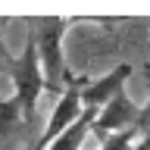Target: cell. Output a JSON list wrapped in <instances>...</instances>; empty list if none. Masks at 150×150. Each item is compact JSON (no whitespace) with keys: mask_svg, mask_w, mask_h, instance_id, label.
Masks as SVG:
<instances>
[{"mask_svg":"<svg viewBox=\"0 0 150 150\" xmlns=\"http://www.w3.org/2000/svg\"><path fill=\"white\" fill-rule=\"evenodd\" d=\"M66 19H44L35 31V44H38V59H41V69H44V84L47 91L63 97L66 88L75 81L72 75H66V63H63V50H59V41L66 35Z\"/></svg>","mask_w":150,"mask_h":150,"instance_id":"6da1fadb","label":"cell"},{"mask_svg":"<svg viewBox=\"0 0 150 150\" xmlns=\"http://www.w3.org/2000/svg\"><path fill=\"white\" fill-rule=\"evenodd\" d=\"M9 75H13V84H16V97L19 106H22V116H25V128L35 122V110H38V97L47 91L44 84V69H41V59H38V44L35 35L25 41V50L13 59L9 66Z\"/></svg>","mask_w":150,"mask_h":150,"instance_id":"7a4b0ae2","label":"cell"},{"mask_svg":"<svg viewBox=\"0 0 150 150\" xmlns=\"http://www.w3.org/2000/svg\"><path fill=\"white\" fill-rule=\"evenodd\" d=\"M84 88H88V81H84V78H75V81L66 88V94L56 100L53 112H50V119H47L44 134L35 141V147H31V150H47L66 128H69V125H75V122H78V116L84 112V103H81V91H84Z\"/></svg>","mask_w":150,"mask_h":150,"instance_id":"3957f363","label":"cell"},{"mask_svg":"<svg viewBox=\"0 0 150 150\" xmlns=\"http://www.w3.org/2000/svg\"><path fill=\"white\" fill-rule=\"evenodd\" d=\"M138 116H141V106H138L134 100H128V97H125V91H122L119 97H112V100L106 103L100 112H97V119H94L91 131H94L100 141H110L112 134H119V131L134 128Z\"/></svg>","mask_w":150,"mask_h":150,"instance_id":"277c9868","label":"cell"},{"mask_svg":"<svg viewBox=\"0 0 150 150\" xmlns=\"http://www.w3.org/2000/svg\"><path fill=\"white\" fill-rule=\"evenodd\" d=\"M131 78V66L119 63L110 75H100L97 81H88V88L81 91V103L84 106H94V110H103L112 97H119L125 91V81Z\"/></svg>","mask_w":150,"mask_h":150,"instance_id":"5b68a950","label":"cell"},{"mask_svg":"<svg viewBox=\"0 0 150 150\" xmlns=\"http://www.w3.org/2000/svg\"><path fill=\"white\" fill-rule=\"evenodd\" d=\"M97 112H100V110L84 106V112L78 116V122H75V125H69V128H66L63 134L50 144V150H81V141H84V134L91 131L94 119H97Z\"/></svg>","mask_w":150,"mask_h":150,"instance_id":"8992f818","label":"cell"},{"mask_svg":"<svg viewBox=\"0 0 150 150\" xmlns=\"http://www.w3.org/2000/svg\"><path fill=\"white\" fill-rule=\"evenodd\" d=\"M22 122H25V116H22V106H19L16 97L0 100V138H6L9 131H16Z\"/></svg>","mask_w":150,"mask_h":150,"instance_id":"52a82bcc","label":"cell"},{"mask_svg":"<svg viewBox=\"0 0 150 150\" xmlns=\"http://www.w3.org/2000/svg\"><path fill=\"white\" fill-rule=\"evenodd\" d=\"M138 138H141V131H138V128L119 131V134H112L110 141H103V147H100V150H131L134 144H138Z\"/></svg>","mask_w":150,"mask_h":150,"instance_id":"ba28073f","label":"cell"},{"mask_svg":"<svg viewBox=\"0 0 150 150\" xmlns=\"http://www.w3.org/2000/svg\"><path fill=\"white\" fill-rule=\"evenodd\" d=\"M134 128L141 131V138H147V134H150V100L141 106V116H138V122H134Z\"/></svg>","mask_w":150,"mask_h":150,"instance_id":"9c48e42d","label":"cell"},{"mask_svg":"<svg viewBox=\"0 0 150 150\" xmlns=\"http://www.w3.org/2000/svg\"><path fill=\"white\" fill-rule=\"evenodd\" d=\"M13 59H16V56H13V53L6 50V44H3V38H0V63H3V66L9 69V66H13Z\"/></svg>","mask_w":150,"mask_h":150,"instance_id":"30bf717a","label":"cell"},{"mask_svg":"<svg viewBox=\"0 0 150 150\" xmlns=\"http://www.w3.org/2000/svg\"><path fill=\"white\" fill-rule=\"evenodd\" d=\"M131 150H150V134H147V138H141V141H138V144H134Z\"/></svg>","mask_w":150,"mask_h":150,"instance_id":"8fae6325","label":"cell"}]
</instances>
